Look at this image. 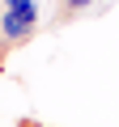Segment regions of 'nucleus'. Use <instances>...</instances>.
Listing matches in <instances>:
<instances>
[{
	"label": "nucleus",
	"mask_w": 119,
	"mask_h": 127,
	"mask_svg": "<svg viewBox=\"0 0 119 127\" xmlns=\"http://www.w3.org/2000/svg\"><path fill=\"white\" fill-rule=\"evenodd\" d=\"M38 30V4H26V9H4L0 17V38L4 42H21Z\"/></svg>",
	"instance_id": "f257e3e1"
},
{
	"label": "nucleus",
	"mask_w": 119,
	"mask_h": 127,
	"mask_svg": "<svg viewBox=\"0 0 119 127\" xmlns=\"http://www.w3.org/2000/svg\"><path fill=\"white\" fill-rule=\"evenodd\" d=\"M89 4H94V0H64V9H68V13H77V9H89Z\"/></svg>",
	"instance_id": "f03ea898"
},
{
	"label": "nucleus",
	"mask_w": 119,
	"mask_h": 127,
	"mask_svg": "<svg viewBox=\"0 0 119 127\" xmlns=\"http://www.w3.org/2000/svg\"><path fill=\"white\" fill-rule=\"evenodd\" d=\"M26 4H34V0H4V9H26Z\"/></svg>",
	"instance_id": "7ed1b4c3"
},
{
	"label": "nucleus",
	"mask_w": 119,
	"mask_h": 127,
	"mask_svg": "<svg viewBox=\"0 0 119 127\" xmlns=\"http://www.w3.org/2000/svg\"><path fill=\"white\" fill-rule=\"evenodd\" d=\"M0 17H4V0H0Z\"/></svg>",
	"instance_id": "20e7f679"
}]
</instances>
